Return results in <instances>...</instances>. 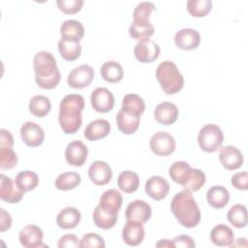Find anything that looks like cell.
<instances>
[{"mask_svg": "<svg viewBox=\"0 0 248 248\" xmlns=\"http://www.w3.org/2000/svg\"><path fill=\"white\" fill-rule=\"evenodd\" d=\"M84 106V98L78 94H69L62 99L59 105L58 121L65 134H75L80 129Z\"/></svg>", "mask_w": 248, "mask_h": 248, "instance_id": "cell-1", "label": "cell"}, {"mask_svg": "<svg viewBox=\"0 0 248 248\" xmlns=\"http://www.w3.org/2000/svg\"><path fill=\"white\" fill-rule=\"evenodd\" d=\"M170 209L178 223L185 228H194L200 223V208L188 189L175 194L170 202Z\"/></svg>", "mask_w": 248, "mask_h": 248, "instance_id": "cell-2", "label": "cell"}, {"mask_svg": "<svg viewBox=\"0 0 248 248\" xmlns=\"http://www.w3.org/2000/svg\"><path fill=\"white\" fill-rule=\"evenodd\" d=\"M35 81L44 89H53L60 81V72L58 70L54 55L46 50L35 54L34 60Z\"/></svg>", "mask_w": 248, "mask_h": 248, "instance_id": "cell-3", "label": "cell"}, {"mask_svg": "<svg viewBox=\"0 0 248 248\" xmlns=\"http://www.w3.org/2000/svg\"><path fill=\"white\" fill-rule=\"evenodd\" d=\"M157 80L167 95H174L178 93L183 85L184 78L174 62L165 60L160 63L156 69Z\"/></svg>", "mask_w": 248, "mask_h": 248, "instance_id": "cell-4", "label": "cell"}, {"mask_svg": "<svg viewBox=\"0 0 248 248\" xmlns=\"http://www.w3.org/2000/svg\"><path fill=\"white\" fill-rule=\"evenodd\" d=\"M224 135L221 128L215 124H206L198 134L199 146L205 152H214L222 146Z\"/></svg>", "mask_w": 248, "mask_h": 248, "instance_id": "cell-5", "label": "cell"}, {"mask_svg": "<svg viewBox=\"0 0 248 248\" xmlns=\"http://www.w3.org/2000/svg\"><path fill=\"white\" fill-rule=\"evenodd\" d=\"M149 146L155 155L166 157L170 155L175 150L176 143L174 138L170 134L160 131L151 137Z\"/></svg>", "mask_w": 248, "mask_h": 248, "instance_id": "cell-6", "label": "cell"}, {"mask_svg": "<svg viewBox=\"0 0 248 248\" xmlns=\"http://www.w3.org/2000/svg\"><path fill=\"white\" fill-rule=\"evenodd\" d=\"M94 70L91 66L82 64L74 68L68 75V85L75 89L87 87L94 78Z\"/></svg>", "mask_w": 248, "mask_h": 248, "instance_id": "cell-7", "label": "cell"}, {"mask_svg": "<svg viewBox=\"0 0 248 248\" xmlns=\"http://www.w3.org/2000/svg\"><path fill=\"white\" fill-rule=\"evenodd\" d=\"M92 108L100 113H107L113 108L114 96L110 90L106 87H98L90 95Z\"/></svg>", "mask_w": 248, "mask_h": 248, "instance_id": "cell-8", "label": "cell"}, {"mask_svg": "<svg viewBox=\"0 0 248 248\" xmlns=\"http://www.w3.org/2000/svg\"><path fill=\"white\" fill-rule=\"evenodd\" d=\"M134 54L137 60L141 63H151L160 55V46L150 39L139 41L134 47Z\"/></svg>", "mask_w": 248, "mask_h": 248, "instance_id": "cell-9", "label": "cell"}, {"mask_svg": "<svg viewBox=\"0 0 248 248\" xmlns=\"http://www.w3.org/2000/svg\"><path fill=\"white\" fill-rule=\"evenodd\" d=\"M20 137L27 146L36 147L44 142L45 132L36 122L26 121L20 128Z\"/></svg>", "mask_w": 248, "mask_h": 248, "instance_id": "cell-10", "label": "cell"}, {"mask_svg": "<svg viewBox=\"0 0 248 248\" xmlns=\"http://www.w3.org/2000/svg\"><path fill=\"white\" fill-rule=\"evenodd\" d=\"M151 213V207L146 202L143 200H135L128 204L125 211V217L127 221H135L144 224L150 219Z\"/></svg>", "mask_w": 248, "mask_h": 248, "instance_id": "cell-11", "label": "cell"}, {"mask_svg": "<svg viewBox=\"0 0 248 248\" xmlns=\"http://www.w3.org/2000/svg\"><path fill=\"white\" fill-rule=\"evenodd\" d=\"M23 196L24 192L17 187L16 181L3 173L0 175V198L2 201L8 203H17Z\"/></svg>", "mask_w": 248, "mask_h": 248, "instance_id": "cell-12", "label": "cell"}, {"mask_svg": "<svg viewBox=\"0 0 248 248\" xmlns=\"http://www.w3.org/2000/svg\"><path fill=\"white\" fill-rule=\"evenodd\" d=\"M88 177L96 185H106L112 178L111 168L104 161H94L88 169Z\"/></svg>", "mask_w": 248, "mask_h": 248, "instance_id": "cell-13", "label": "cell"}, {"mask_svg": "<svg viewBox=\"0 0 248 248\" xmlns=\"http://www.w3.org/2000/svg\"><path fill=\"white\" fill-rule=\"evenodd\" d=\"M219 161L226 170H233L242 166L243 155L241 151L235 146L226 145L220 149Z\"/></svg>", "mask_w": 248, "mask_h": 248, "instance_id": "cell-14", "label": "cell"}, {"mask_svg": "<svg viewBox=\"0 0 248 248\" xmlns=\"http://www.w3.org/2000/svg\"><path fill=\"white\" fill-rule=\"evenodd\" d=\"M44 233L40 227L36 225H26L23 227L18 234L20 244L25 248H35L44 246Z\"/></svg>", "mask_w": 248, "mask_h": 248, "instance_id": "cell-15", "label": "cell"}, {"mask_svg": "<svg viewBox=\"0 0 248 248\" xmlns=\"http://www.w3.org/2000/svg\"><path fill=\"white\" fill-rule=\"evenodd\" d=\"M88 155L86 145L80 140H74L70 142L65 150V158L69 165L74 167L82 166Z\"/></svg>", "mask_w": 248, "mask_h": 248, "instance_id": "cell-16", "label": "cell"}, {"mask_svg": "<svg viewBox=\"0 0 248 248\" xmlns=\"http://www.w3.org/2000/svg\"><path fill=\"white\" fill-rule=\"evenodd\" d=\"M145 235L143 225L140 222L127 221L122 229V239L129 246L141 244Z\"/></svg>", "mask_w": 248, "mask_h": 248, "instance_id": "cell-17", "label": "cell"}, {"mask_svg": "<svg viewBox=\"0 0 248 248\" xmlns=\"http://www.w3.org/2000/svg\"><path fill=\"white\" fill-rule=\"evenodd\" d=\"M200 42V34L193 28L180 29L174 36L175 46L182 50H193L199 46Z\"/></svg>", "mask_w": 248, "mask_h": 248, "instance_id": "cell-18", "label": "cell"}, {"mask_svg": "<svg viewBox=\"0 0 248 248\" xmlns=\"http://www.w3.org/2000/svg\"><path fill=\"white\" fill-rule=\"evenodd\" d=\"M144 190L148 197L155 201H160L167 197L170 191V184L164 177L154 175L146 180Z\"/></svg>", "mask_w": 248, "mask_h": 248, "instance_id": "cell-19", "label": "cell"}, {"mask_svg": "<svg viewBox=\"0 0 248 248\" xmlns=\"http://www.w3.org/2000/svg\"><path fill=\"white\" fill-rule=\"evenodd\" d=\"M178 113V108L175 104L170 102L160 103L154 109V117L156 121L165 126L173 124L177 120Z\"/></svg>", "mask_w": 248, "mask_h": 248, "instance_id": "cell-20", "label": "cell"}, {"mask_svg": "<svg viewBox=\"0 0 248 248\" xmlns=\"http://www.w3.org/2000/svg\"><path fill=\"white\" fill-rule=\"evenodd\" d=\"M115 121L122 134L131 135L138 130L140 122V115L120 108L116 114Z\"/></svg>", "mask_w": 248, "mask_h": 248, "instance_id": "cell-21", "label": "cell"}, {"mask_svg": "<svg viewBox=\"0 0 248 248\" xmlns=\"http://www.w3.org/2000/svg\"><path fill=\"white\" fill-rule=\"evenodd\" d=\"M122 204V195L115 189L105 191L99 202V206L106 212L118 215V211Z\"/></svg>", "mask_w": 248, "mask_h": 248, "instance_id": "cell-22", "label": "cell"}, {"mask_svg": "<svg viewBox=\"0 0 248 248\" xmlns=\"http://www.w3.org/2000/svg\"><path fill=\"white\" fill-rule=\"evenodd\" d=\"M110 123L106 119H96L86 126L84 130V137L90 141L99 140L107 137L110 133Z\"/></svg>", "mask_w": 248, "mask_h": 248, "instance_id": "cell-23", "label": "cell"}, {"mask_svg": "<svg viewBox=\"0 0 248 248\" xmlns=\"http://www.w3.org/2000/svg\"><path fill=\"white\" fill-rule=\"evenodd\" d=\"M81 220L79 210L74 206H67L59 211L56 216V224L59 228L70 230L76 228Z\"/></svg>", "mask_w": 248, "mask_h": 248, "instance_id": "cell-24", "label": "cell"}, {"mask_svg": "<svg viewBox=\"0 0 248 248\" xmlns=\"http://www.w3.org/2000/svg\"><path fill=\"white\" fill-rule=\"evenodd\" d=\"M61 38L67 41L80 42L84 35V27L82 23L76 19L65 20L60 26Z\"/></svg>", "mask_w": 248, "mask_h": 248, "instance_id": "cell-25", "label": "cell"}, {"mask_svg": "<svg viewBox=\"0 0 248 248\" xmlns=\"http://www.w3.org/2000/svg\"><path fill=\"white\" fill-rule=\"evenodd\" d=\"M192 172L193 168L185 161L174 162L169 169V175L170 178L183 188L189 181Z\"/></svg>", "mask_w": 248, "mask_h": 248, "instance_id": "cell-26", "label": "cell"}, {"mask_svg": "<svg viewBox=\"0 0 248 248\" xmlns=\"http://www.w3.org/2000/svg\"><path fill=\"white\" fill-rule=\"evenodd\" d=\"M210 240L217 246H231L234 242V233L229 226L219 224L212 228Z\"/></svg>", "mask_w": 248, "mask_h": 248, "instance_id": "cell-27", "label": "cell"}, {"mask_svg": "<svg viewBox=\"0 0 248 248\" xmlns=\"http://www.w3.org/2000/svg\"><path fill=\"white\" fill-rule=\"evenodd\" d=\"M206 200L211 207L221 209L228 204L230 194L224 186L214 185L207 191Z\"/></svg>", "mask_w": 248, "mask_h": 248, "instance_id": "cell-28", "label": "cell"}, {"mask_svg": "<svg viewBox=\"0 0 248 248\" xmlns=\"http://www.w3.org/2000/svg\"><path fill=\"white\" fill-rule=\"evenodd\" d=\"M57 46L59 54L67 61L77 60L81 54V45L79 42L67 41L61 38L57 43Z\"/></svg>", "mask_w": 248, "mask_h": 248, "instance_id": "cell-29", "label": "cell"}, {"mask_svg": "<svg viewBox=\"0 0 248 248\" xmlns=\"http://www.w3.org/2000/svg\"><path fill=\"white\" fill-rule=\"evenodd\" d=\"M102 78L110 83L119 82L123 78V69L121 65L113 60L105 62L101 67Z\"/></svg>", "mask_w": 248, "mask_h": 248, "instance_id": "cell-30", "label": "cell"}, {"mask_svg": "<svg viewBox=\"0 0 248 248\" xmlns=\"http://www.w3.org/2000/svg\"><path fill=\"white\" fill-rule=\"evenodd\" d=\"M28 108L34 116L45 117L51 110V103L48 97L44 95H37L29 101Z\"/></svg>", "mask_w": 248, "mask_h": 248, "instance_id": "cell-31", "label": "cell"}, {"mask_svg": "<svg viewBox=\"0 0 248 248\" xmlns=\"http://www.w3.org/2000/svg\"><path fill=\"white\" fill-rule=\"evenodd\" d=\"M117 186L126 194L134 193L140 186L139 175L132 170H124L118 175Z\"/></svg>", "mask_w": 248, "mask_h": 248, "instance_id": "cell-32", "label": "cell"}, {"mask_svg": "<svg viewBox=\"0 0 248 248\" xmlns=\"http://www.w3.org/2000/svg\"><path fill=\"white\" fill-rule=\"evenodd\" d=\"M81 182V176L75 171H66L59 174L55 179V187L60 191H69L77 188Z\"/></svg>", "mask_w": 248, "mask_h": 248, "instance_id": "cell-33", "label": "cell"}, {"mask_svg": "<svg viewBox=\"0 0 248 248\" xmlns=\"http://www.w3.org/2000/svg\"><path fill=\"white\" fill-rule=\"evenodd\" d=\"M17 187L22 192H29L34 190L39 184V176L32 170H22L17 173L15 179Z\"/></svg>", "mask_w": 248, "mask_h": 248, "instance_id": "cell-34", "label": "cell"}, {"mask_svg": "<svg viewBox=\"0 0 248 248\" xmlns=\"http://www.w3.org/2000/svg\"><path fill=\"white\" fill-rule=\"evenodd\" d=\"M227 219L230 224L237 229H242L247 225V210L243 204L232 205L228 213Z\"/></svg>", "mask_w": 248, "mask_h": 248, "instance_id": "cell-35", "label": "cell"}, {"mask_svg": "<svg viewBox=\"0 0 248 248\" xmlns=\"http://www.w3.org/2000/svg\"><path fill=\"white\" fill-rule=\"evenodd\" d=\"M93 221L98 228L103 230H108L115 226L118 215L110 214L104 211L99 205H97L93 211Z\"/></svg>", "mask_w": 248, "mask_h": 248, "instance_id": "cell-36", "label": "cell"}, {"mask_svg": "<svg viewBox=\"0 0 248 248\" xmlns=\"http://www.w3.org/2000/svg\"><path fill=\"white\" fill-rule=\"evenodd\" d=\"M121 109L141 115L145 110V103L137 94H127L122 99Z\"/></svg>", "mask_w": 248, "mask_h": 248, "instance_id": "cell-37", "label": "cell"}, {"mask_svg": "<svg viewBox=\"0 0 248 248\" xmlns=\"http://www.w3.org/2000/svg\"><path fill=\"white\" fill-rule=\"evenodd\" d=\"M155 10V5L151 2H141L138 4L133 11V23L149 24V16Z\"/></svg>", "mask_w": 248, "mask_h": 248, "instance_id": "cell-38", "label": "cell"}, {"mask_svg": "<svg viewBox=\"0 0 248 248\" xmlns=\"http://www.w3.org/2000/svg\"><path fill=\"white\" fill-rule=\"evenodd\" d=\"M212 8L211 0H189L187 2L188 13L194 17L205 16Z\"/></svg>", "mask_w": 248, "mask_h": 248, "instance_id": "cell-39", "label": "cell"}, {"mask_svg": "<svg viewBox=\"0 0 248 248\" xmlns=\"http://www.w3.org/2000/svg\"><path fill=\"white\" fill-rule=\"evenodd\" d=\"M154 33V27L151 23L149 24H136L133 23L129 27V35L138 41L149 39Z\"/></svg>", "mask_w": 248, "mask_h": 248, "instance_id": "cell-40", "label": "cell"}, {"mask_svg": "<svg viewBox=\"0 0 248 248\" xmlns=\"http://www.w3.org/2000/svg\"><path fill=\"white\" fill-rule=\"evenodd\" d=\"M17 155L13 148H0V167L2 170L13 169L17 164Z\"/></svg>", "mask_w": 248, "mask_h": 248, "instance_id": "cell-41", "label": "cell"}, {"mask_svg": "<svg viewBox=\"0 0 248 248\" xmlns=\"http://www.w3.org/2000/svg\"><path fill=\"white\" fill-rule=\"evenodd\" d=\"M206 177L204 172L200 169H193L192 175L187 182V184L184 186V189H188L191 192H196L200 190L205 183Z\"/></svg>", "mask_w": 248, "mask_h": 248, "instance_id": "cell-42", "label": "cell"}, {"mask_svg": "<svg viewBox=\"0 0 248 248\" xmlns=\"http://www.w3.org/2000/svg\"><path fill=\"white\" fill-rule=\"evenodd\" d=\"M58 9L65 14H76L83 6V0H57Z\"/></svg>", "mask_w": 248, "mask_h": 248, "instance_id": "cell-43", "label": "cell"}, {"mask_svg": "<svg viewBox=\"0 0 248 248\" xmlns=\"http://www.w3.org/2000/svg\"><path fill=\"white\" fill-rule=\"evenodd\" d=\"M106 246L103 237L95 232H88L82 236L80 239V247L87 248V247H100L104 248Z\"/></svg>", "mask_w": 248, "mask_h": 248, "instance_id": "cell-44", "label": "cell"}, {"mask_svg": "<svg viewBox=\"0 0 248 248\" xmlns=\"http://www.w3.org/2000/svg\"><path fill=\"white\" fill-rule=\"evenodd\" d=\"M248 173L246 171H240L236 172L232 178L231 183L232 185L240 191H246L248 189Z\"/></svg>", "mask_w": 248, "mask_h": 248, "instance_id": "cell-45", "label": "cell"}, {"mask_svg": "<svg viewBox=\"0 0 248 248\" xmlns=\"http://www.w3.org/2000/svg\"><path fill=\"white\" fill-rule=\"evenodd\" d=\"M57 246L59 248H78L80 247V240L75 234H65L59 238Z\"/></svg>", "mask_w": 248, "mask_h": 248, "instance_id": "cell-46", "label": "cell"}, {"mask_svg": "<svg viewBox=\"0 0 248 248\" xmlns=\"http://www.w3.org/2000/svg\"><path fill=\"white\" fill-rule=\"evenodd\" d=\"M174 247H182V248H193L195 247L194 239L187 234H180L175 236L172 240Z\"/></svg>", "mask_w": 248, "mask_h": 248, "instance_id": "cell-47", "label": "cell"}, {"mask_svg": "<svg viewBox=\"0 0 248 248\" xmlns=\"http://www.w3.org/2000/svg\"><path fill=\"white\" fill-rule=\"evenodd\" d=\"M12 226V217L4 208H0V232L9 230Z\"/></svg>", "mask_w": 248, "mask_h": 248, "instance_id": "cell-48", "label": "cell"}, {"mask_svg": "<svg viewBox=\"0 0 248 248\" xmlns=\"http://www.w3.org/2000/svg\"><path fill=\"white\" fill-rule=\"evenodd\" d=\"M1 140H0V148L6 147V148H13L14 146V138L12 134L5 129H1Z\"/></svg>", "mask_w": 248, "mask_h": 248, "instance_id": "cell-49", "label": "cell"}, {"mask_svg": "<svg viewBox=\"0 0 248 248\" xmlns=\"http://www.w3.org/2000/svg\"><path fill=\"white\" fill-rule=\"evenodd\" d=\"M156 247H167V248H174V245L172 243V241L169 240V239H161L159 240L156 244Z\"/></svg>", "mask_w": 248, "mask_h": 248, "instance_id": "cell-50", "label": "cell"}]
</instances>
